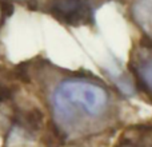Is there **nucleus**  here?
<instances>
[{
	"instance_id": "1",
	"label": "nucleus",
	"mask_w": 152,
	"mask_h": 147,
	"mask_svg": "<svg viewBox=\"0 0 152 147\" xmlns=\"http://www.w3.org/2000/svg\"><path fill=\"white\" fill-rule=\"evenodd\" d=\"M52 108L56 129L61 134L94 131L111 116L108 90L89 79H67L55 88Z\"/></svg>"
},
{
	"instance_id": "2",
	"label": "nucleus",
	"mask_w": 152,
	"mask_h": 147,
	"mask_svg": "<svg viewBox=\"0 0 152 147\" xmlns=\"http://www.w3.org/2000/svg\"><path fill=\"white\" fill-rule=\"evenodd\" d=\"M32 10L51 15L67 26L88 24L99 0H20ZM19 1V3H20Z\"/></svg>"
},
{
	"instance_id": "3",
	"label": "nucleus",
	"mask_w": 152,
	"mask_h": 147,
	"mask_svg": "<svg viewBox=\"0 0 152 147\" xmlns=\"http://www.w3.org/2000/svg\"><path fill=\"white\" fill-rule=\"evenodd\" d=\"M129 68L139 88L152 99V43L145 40L134 48Z\"/></svg>"
},
{
	"instance_id": "4",
	"label": "nucleus",
	"mask_w": 152,
	"mask_h": 147,
	"mask_svg": "<svg viewBox=\"0 0 152 147\" xmlns=\"http://www.w3.org/2000/svg\"><path fill=\"white\" fill-rule=\"evenodd\" d=\"M43 112L40 108L35 106H28V107H20L13 108V112L11 115V122L19 127L23 132L28 134H35L40 131L43 124Z\"/></svg>"
},
{
	"instance_id": "5",
	"label": "nucleus",
	"mask_w": 152,
	"mask_h": 147,
	"mask_svg": "<svg viewBox=\"0 0 152 147\" xmlns=\"http://www.w3.org/2000/svg\"><path fill=\"white\" fill-rule=\"evenodd\" d=\"M113 147H152V124H135L121 134Z\"/></svg>"
},
{
	"instance_id": "6",
	"label": "nucleus",
	"mask_w": 152,
	"mask_h": 147,
	"mask_svg": "<svg viewBox=\"0 0 152 147\" xmlns=\"http://www.w3.org/2000/svg\"><path fill=\"white\" fill-rule=\"evenodd\" d=\"M131 15L136 26L143 31L145 39L152 43V0H134Z\"/></svg>"
},
{
	"instance_id": "7",
	"label": "nucleus",
	"mask_w": 152,
	"mask_h": 147,
	"mask_svg": "<svg viewBox=\"0 0 152 147\" xmlns=\"http://www.w3.org/2000/svg\"><path fill=\"white\" fill-rule=\"evenodd\" d=\"M1 15H3V4L0 3V18H1Z\"/></svg>"
},
{
	"instance_id": "8",
	"label": "nucleus",
	"mask_w": 152,
	"mask_h": 147,
	"mask_svg": "<svg viewBox=\"0 0 152 147\" xmlns=\"http://www.w3.org/2000/svg\"><path fill=\"white\" fill-rule=\"evenodd\" d=\"M18 1H20V0H18Z\"/></svg>"
}]
</instances>
